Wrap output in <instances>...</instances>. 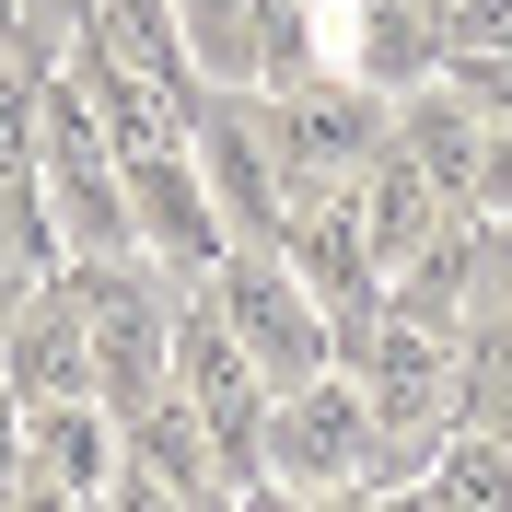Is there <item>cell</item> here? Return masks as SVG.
Listing matches in <instances>:
<instances>
[{"label": "cell", "instance_id": "1", "mask_svg": "<svg viewBox=\"0 0 512 512\" xmlns=\"http://www.w3.org/2000/svg\"><path fill=\"white\" fill-rule=\"evenodd\" d=\"M59 291H70V315H82V338H94V396L117 419L152 408L163 384H175V303H187V280L152 268L140 245H117V256H70Z\"/></svg>", "mask_w": 512, "mask_h": 512}, {"label": "cell", "instance_id": "2", "mask_svg": "<svg viewBox=\"0 0 512 512\" xmlns=\"http://www.w3.org/2000/svg\"><path fill=\"white\" fill-rule=\"evenodd\" d=\"M268 478L315 489V501H338V489L361 501V489L396 478V454H384L373 396L350 384V361H326V373H303V384H268Z\"/></svg>", "mask_w": 512, "mask_h": 512}, {"label": "cell", "instance_id": "3", "mask_svg": "<svg viewBox=\"0 0 512 512\" xmlns=\"http://www.w3.org/2000/svg\"><path fill=\"white\" fill-rule=\"evenodd\" d=\"M256 128H268L280 175L350 187L361 163L396 140V94H384V82H338V70H303V82H268V94H256Z\"/></svg>", "mask_w": 512, "mask_h": 512}, {"label": "cell", "instance_id": "4", "mask_svg": "<svg viewBox=\"0 0 512 512\" xmlns=\"http://www.w3.org/2000/svg\"><path fill=\"white\" fill-rule=\"evenodd\" d=\"M198 291L222 303V326L245 338V361H256L268 384H303V373H326V361H338V326L315 315V291L291 280L280 245H233Z\"/></svg>", "mask_w": 512, "mask_h": 512}, {"label": "cell", "instance_id": "5", "mask_svg": "<svg viewBox=\"0 0 512 512\" xmlns=\"http://www.w3.org/2000/svg\"><path fill=\"white\" fill-rule=\"evenodd\" d=\"M350 384L373 396V431H384L396 466H419L431 431L466 419V361H454V338H431V326H408V315H384L373 338L350 350Z\"/></svg>", "mask_w": 512, "mask_h": 512}, {"label": "cell", "instance_id": "6", "mask_svg": "<svg viewBox=\"0 0 512 512\" xmlns=\"http://www.w3.org/2000/svg\"><path fill=\"white\" fill-rule=\"evenodd\" d=\"M187 152H198V187H210V210H222L233 245H280V233H291V175H280V152H268V128H256L245 94L198 82Z\"/></svg>", "mask_w": 512, "mask_h": 512}, {"label": "cell", "instance_id": "7", "mask_svg": "<svg viewBox=\"0 0 512 512\" xmlns=\"http://www.w3.org/2000/svg\"><path fill=\"white\" fill-rule=\"evenodd\" d=\"M105 501H233V478H222V443H210V419L163 384L152 408H128L117 419V478H105Z\"/></svg>", "mask_w": 512, "mask_h": 512}, {"label": "cell", "instance_id": "8", "mask_svg": "<svg viewBox=\"0 0 512 512\" xmlns=\"http://www.w3.org/2000/svg\"><path fill=\"white\" fill-rule=\"evenodd\" d=\"M128 222H140V256L175 268L187 291L233 256L222 210H210V187H198V152H140V163H128Z\"/></svg>", "mask_w": 512, "mask_h": 512}, {"label": "cell", "instance_id": "9", "mask_svg": "<svg viewBox=\"0 0 512 512\" xmlns=\"http://www.w3.org/2000/svg\"><path fill=\"white\" fill-rule=\"evenodd\" d=\"M105 478H117V408L105 396L24 408V489L12 501H105Z\"/></svg>", "mask_w": 512, "mask_h": 512}, {"label": "cell", "instance_id": "10", "mask_svg": "<svg viewBox=\"0 0 512 512\" xmlns=\"http://www.w3.org/2000/svg\"><path fill=\"white\" fill-rule=\"evenodd\" d=\"M0 384L24 396V408H47V396H94V338H82V315H70V291H24L12 315H0Z\"/></svg>", "mask_w": 512, "mask_h": 512}, {"label": "cell", "instance_id": "11", "mask_svg": "<svg viewBox=\"0 0 512 512\" xmlns=\"http://www.w3.org/2000/svg\"><path fill=\"white\" fill-rule=\"evenodd\" d=\"M350 222H361V245L384 256V280H396V268H408V256H419L431 233L454 222V198L431 187V175H419V163L396 152V140H384V152H373V163L350 175Z\"/></svg>", "mask_w": 512, "mask_h": 512}, {"label": "cell", "instance_id": "12", "mask_svg": "<svg viewBox=\"0 0 512 512\" xmlns=\"http://www.w3.org/2000/svg\"><path fill=\"white\" fill-rule=\"evenodd\" d=\"M478 140H489V117H478L466 94H454L443 70L396 94V152H408L419 175H431V187L454 198V210H478Z\"/></svg>", "mask_w": 512, "mask_h": 512}, {"label": "cell", "instance_id": "13", "mask_svg": "<svg viewBox=\"0 0 512 512\" xmlns=\"http://www.w3.org/2000/svg\"><path fill=\"white\" fill-rule=\"evenodd\" d=\"M478 268H489V245H478V210H454L431 245L384 280V315H408V326H431V338H454L466 326V303H478Z\"/></svg>", "mask_w": 512, "mask_h": 512}, {"label": "cell", "instance_id": "14", "mask_svg": "<svg viewBox=\"0 0 512 512\" xmlns=\"http://www.w3.org/2000/svg\"><path fill=\"white\" fill-rule=\"evenodd\" d=\"M419 501H454V512H512V443L489 419H443L431 454H419Z\"/></svg>", "mask_w": 512, "mask_h": 512}, {"label": "cell", "instance_id": "15", "mask_svg": "<svg viewBox=\"0 0 512 512\" xmlns=\"http://www.w3.org/2000/svg\"><path fill=\"white\" fill-rule=\"evenodd\" d=\"M82 35H94L105 59H128L140 82H163V94H187V24H175V0H94L82 12Z\"/></svg>", "mask_w": 512, "mask_h": 512}, {"label": "cell", "instance_id": "16", "mask_svg": "<svg viewBox=\"0 0 512 512\" xmlns=\"http://www.w3.org/2000/svg\"><path fill=\"white\" fill-rule=\"evenodd\" d=\"M59 268H70L59 210H47V187H35V175H12V187H0V315H12L24 291H47Z\"/></svg>", "mask_w": 512, "mask_h": 512}, {"label": "cell", "instance_id": "17", "mask_svg": "<svg viewBox=\"0 0 512 512\" xmlns=\"http://www.w3.org/2000/svg\"><path fill=\"white\" fill-rule=\"evenodd\" d=\"M256 12H268V0H175V24H187V70H198V82L256 94V70H268V47H256Z\"/></svg>", "mask_w": 512, "mask_h": 512}, {"label": "cell", "instance_id": "18", "mask_svg": "<svg viewBox=\"0 0 512 512\" xmlns=\"http://www.w3.org/2000/svg\"><path fill=\"white\" fill-rule=\"evenodd\" d=\"M454 361H466V419H489L512 443V315L478 326V350H454Z\"/></svg>", "mask_w": 512, "mask_h": 512}, {"label": "cell", "instance_id": "19", "mask_svg": "<svg viewBox=\"0 0 512 512\" xmlns=\"http://www.w3.org/2000/svg\"><path fill=\"white\" fill-rule=\"evenodd\" d=\"M431 70H443L454 94L478 105V117H512V47H443Z\"/></svg>", "mask_w": 512, "mask_h": 512}, {"label": "cell", "instance_id": "20", "mask_svg": "<svg viewBox=\"0 0 512 512\" xmlns=\"http://www.w3.org/2000/svg\"><path fill=\"white\" fill-rule=\"evenodd\" d=\"M12 175H35V70L0 59V187Z\"/></svg>", "mask_w": 512, "mask_h": 512}, {"label": "cell", "instance_id": "21", "mask_svg": "<svg viewBox=\"0 0 512 512\" xmlns=\"http://www.w3.org/2000/svg\"><path fill=\"white\" fill-rule=\"evenodd\" d=\"M443 47H512V0H443L431 12V59Z\"/></svg>", "mask_w": 512, "mask_h": 512}, {"label": "cell", "instance_id": "22", "mask_svg": "<svg viewBox=\"0 0 512 512\" xmlns=\"http://www.w3.org/2000/svg\"><path fill=\"white\" fill-rule=\"evenodd\" d=\"M478 210L512 222V117H489V140H478Z\"/></svg>", "mask_w": 512, "mask_h": 512}, {"label": "cell", "instance_id": "23", "mask_svg": "<svg viewBox=\"0 0 512 512\" xmlns=\"http://www.w3.org/2000/svg\"><path fill=\"white\" fill-rule=\"evenodd\" d=\"M82 12H94V0H24V24H35V47H47V59L82 35Z\"/></svg>", "mask_w": 512, "mask_h": 512}, {"label": "cell", "instance_id": "24", "mask_svg": "<svg viewBox=\"0 0 512 512\" xmlns=\"http://www.w3.org/2000/svg\"><path fill=\"white\" fill-rule=\"evenodd\" d=\"M12 489H24V396L0 384V501H12Z\"/></svg>", "mask_w": 512, "mask_h": 512}]
</instances>
